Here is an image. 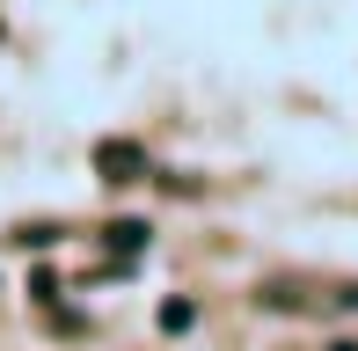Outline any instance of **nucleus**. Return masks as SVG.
Masks as SVG:
<instances>
[{
	"label": "nucleus",
	"mask_w": 358,
	"mask_h": 351,
	"mask_svg": "<svg viewBox=\"0 0 358 351\" xmlns=\"http://www.w3.org/2000/svg\"><path fill=\"white\" fill-rule=\"evenodd\" d=\"M190 322H198V300H161V329L169 337H183Z\"/></svg>",
	"instance_id": "obj_3"
},
{
	"label": "nucleus",
	"mask_w": 358,
	"mask_h": 351,
	"mask_svg": "<svg viewBox=\"0 0 358 351\" xmlns=\"http://www.w3.org/2000/svg\"><path fill=\"white\" fill-rule=\"evenodd\" d=\"M146 234H154L146 220H110V227H103V242L117 249V257H139V249H146Z\"/></svg>",
	"instance_id": "obj_2"
},
{
	"label": "nucleus",
	"mask_w": 358,
	"mask_h": 351,
	"mask_svg": "<svg viewBox=\"0 0 358 351\" xmlns=\"http://www.w3.org/2000/svg\"><path fill=\"white\" fill-rule=\"evenodd\" d=\"M329 351H358V344H351V337H336V344H329Z\"/></svg>",
	"instance_id": "obj_5"
},
{
	"label": "nucleus",
	"mask_w": 358,
	"mask_h": 351,
	"mask_svg": "<svg viewBox=\"0 0 358 351\" xmlns=\"http://www.w3.org/2000/svg\"><path fill=\"white\" fill-rule=\"evenodd\" d=\"M15 242H22V249H52L59 227H52V220H29V227H15Z\"/></svg>",
	"instance_id": "obj_4"
},
{
	"label": "nucleus",
	"mask_w": 358,
	"mask_h": 351,
	"mask_svg": "<svg viewBox=\"0 0 358 351\" xmlns=\"http://www.w3.org/2000/svg\"><path fill=\"white\" fill-rule=\"evenodd\" d=\"M95 176L124 190V183H146V176H154V162H146L139 139H103V147H95Z\"/></svg>",
	"instance_id": "obj_1"
}]
</instances>
